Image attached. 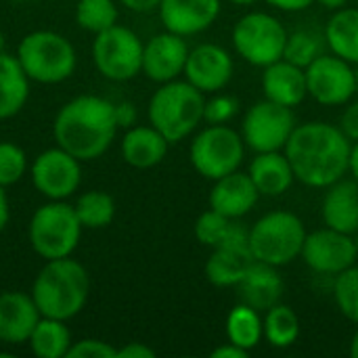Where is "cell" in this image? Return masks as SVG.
Listing matches in <instances>:
<instances>
[{
    "label": "cell",
    "mask_w": 358,
    "mask_h": 358,
    "mask_svg": "<svg viewBox=\"0 0 358 358\" xmlns=\"http://www.w3.org/2000/svg\"><path fill=\"white\" fill-rule=\"evenodd\" d=\"M352 141L340 126L327 122L298 124L285 143V155L296 178L315 189H327L348 172Z\"/></svg>",
    "instance_id": "6da1fadb"
},
{
    "label": "cell",
    "mask_w": 358,
    "mask_h": 358,
    "mask_svg": "<svg viewBox=\"0 0 358 358\" xmlns=\"http://www.w3.org/2000/svg\"><path fill=\"white\" fill-rule=\"evenodd\" d=\"M117 128L115 103L96 94H80L67 101L52 122L57 145L82 164L105 155Z\"/></svg>",
    "instance_id": "7a4b0ae2"
},
{
    "label": "cell",
    "mask_w": 358,
    "mask_h": 358,
    "mask_svg": "<svg viewBox=\"0 0 358 358\" xmlns=\"http://www.w3.org/2000/svg\"><path fill=\"white\" fill-rule=\"evenodd\" d=\"M88 271L71 256L46 260L31 285V298L40 315L61 321L78 317L88 302Z\"/></svg>",
    "instance_id": "3957f363"
},
{
    "label": "cell",
    "mask_w": 358,
    "mask_h": 358,
    "mask_svg": "<svg viewBox=\"0 0 358 358\" xmlns=\"http://www.w3.org/2000/svg\"><path fill=\"white\" fill-rule=\"evenodd\" d=\"M206 96L191 82L172 80L162 84L149 101V124L157 128L170 145L185 141L203 122Z\"/></svg>",
    "instance_id": "277c9868"
},
{
    "label": "cell",
    "mask_w": 358,
    "mask_h": 358,
    "mask_svg": "<svg viewBox=\"0 0 358 358\" xmlns=\"http://www.w3.org/2000/svg\"><path fill=\"white\" fill-rule=\"evenodd\" d=\"M17 61L25 76L38 84H61L73 76L78 55L73 44L59 31L36 29L21 38Z\"/></svg>",
    "instance_id": "5b68a950"
},
{
    "label": "cell",
    "mask_w": 358,
    "mask_h": 358,
    "mask_svg": "<svg viewBox=\"0 0 358 358\" xmlns=\"http://www.w3.org/2000/svg\"><path fill=\"white\" fill-rule=\"evenodd\" d=\"M82 222L73 206L65 201H50L40 206L29 220L27 239L31 250L42 260L67 258L76 252L82 237Z\"/></svg>",
    "instance_id": "8992f818"
},
{
    "label": "cell",
    "mask_w": 358,
    "mask_h": 358,
    "mask_svg": "<svg viewBox=\"0 0 358 358\" xmlns=\"http://www.w3.org/2000/svg\"><path fill=\"white\" fill-rule=\"evenodd\" d=\"M306 235V227L296 214L268 212L250 229V250L258 262L279 268L302 254Z\"/></svg>",
    "instance_id": "52a82bcc"
},
{
    "label": "cell",
    "mask_w": 358,
    "mask_h": 358,
    "mask_svg": "<svg viewBox=\"0 0 358 358\" xmlns=\"http://www.w3.org/2000/svg\"><path fill=\"white\" fill-rule=\"evenodd\" d=\"M189 157L203 178L218 180L241 168L245 143L243 136L227 124H208V128L193 138Z\"/></svg>",
    "instance_id": "ba28073f"
},
{
    "label": "cell",
    "mask_w": 358,
    "mask_h": 358,
    "mask_svg": "<svg viewBox=\"0 0 358 358\" xmlns=\"http://www.w3.org/2000/svg\"><path fill=\"white\" fill-rule=\"evenodd\" d=\"M285 25L262 10L243 15L233 27V46L237 55L256 67H268L271 63L283 59L287 42Z\"/></svg>",
    "instance_id": "9c48e42d"
},
{
    "label": "cell",
    "mask_w": 358,
    "mask_h": 358,
    "mask_svg": "<svg viewBox=\"0 0 358 358\" xmlns=\"http://www.w3.org/2000/svg\"><path fill=\"white\" fill-rule=\"evenodd\" d=\"M143 40L124 25H113L94 34L92 63L111 82H128L143 71Z\"/></svg>",
    "instance_id": "30bf717a"
},
{
    "label": "cell",
    "mask_w": 358,
    "mask_h": 358,
    "mask_svg": "<svg viewBox=\"0 0 358 358\" xmlns=\"http://www.w3.org/2000/svg\"><path fill=\"white\" fill-rule=\"evenodd\" d=\"M296 126L298 124L292 107L264 99L245 111L241 136L254 153L281 151L285 149V143L289 141Z\"/></svg>",
    "instance_id": "8fae6325"
},
{
    "label": "cell",
    "mask_w": 358,
    "mask_h": 358,
    "mask_svg": "<svg viewBox=\"0 0 358 358\" xmlns=\"http://www.w3.org/2000/svg\"><path fill=\"white\" fill-rule=\"evenodd\" d=\"M31 182L42 197L65 201L82 185V162L59 145L50 147L36 155L31 164Z\"/></svg>",
    "instance_id": "7c38bea8"
},
{
    "label": "cell",
    "mask_w": 358,
    "mask_h": 358,
    "mask_svg": "<svg viewBox=\"0 0 358 358\" xmlns=\"http://www.w3.org/2000/svg\"><path fill=\"white\" fill-rule=\"evenodd\" d=\"M304 71H306L308 94L325 107L346 105L357 94L355 69L350 67L348 61H344L334 52L331 55L323 52Z\"/></svg>",
    "instance_id": "4fadbf2b"
},
{
    "label": "cell",
    "mask_w": 358,
    "mask_h": 358,
    "mask_svg": "<svg viewBox=\"0 0 358 358\" xmlns=\"http://www.w3.org/2000/svg\"><path fill=\"white\" fill-rule=\"evenodd\" d=\"M300 256L310 271L336 277L357 262L358 252L352 235L325 227L306 235Z\"/></svg>",
    "instance_id": "5bb4252c"
},
{
    "label": "cell",
    "mask_w": 358,
    "mask_h": 358,
    "mask_svg": "<svg viewBox=\"0 0 358 358\" xmlns=\"http://www.w3.org/2000/svg\"><path fill=\"white\" fill-rule=\"evenodd\" d=\"M233 71L235 63L229 50L218 44L206 42L189 50L182 76L203 94H214L231 82Z\"/></svg>",
    "instance_id": "9a60e30c"
},
{
    "label": "cell",
    "mask_w": 358,
    "mask_h": 358,
    "mask_svg": "<svg viewBox=\"0 0 358 358\" xmlns=\"http://www.w3.org/2000/svg\"><path fill=\"white\" fill-rule=\"evenodd\" d=\"M189 50L191 48L185 36L172 34L168 29L164 34H155L149 42H145L141 73L157 84L172 82L185 71Z\"/></svg>",
    "instance_id": "2e32d148"
},
{
    "label": "cell",
    "mask_w": 358,
    "mask_h": 358,
    "mask_svg": "<svg viewBox=\"0 0 358 358\" xmlns=\"http://www.w3.org/2000/svg\"><path fill=\"white\" fill-rule=\"evenodd\" d=\"M222 0H162L157 10L164 27L178 36H195L214 25Z\"/></svg>",
    "instance_id": "e0dca14e"
},
{
    "label": "cell",
    "mask_w": 358,
    "mask_h": 358,
    "mask_svg": "<svg viewBox=\"0 0 358 358\" xmlns=\"http://www.w3.org/2000/svg\"><path fill=\"white\" fill-rule=\"evenodd\" d=\"M40 310L25 292H2L0 294V342L2 344H25L40 321Z\"/></svg>",
    "instance_id": "ac0fdd59"
},
{
    "label": "cell",
    "mask_w": 358,
    "mask_h": 358,
    "mask_svg": "<svg viewBox=\"0 0 358 358\" xmlns=\"http://www.w3.org/2000/svg\"><path fill=\"white\" fill-rule=\"evenodd\" d=\"M258 197H260V191L256 189L250 174L237 170L214 180L208 201L212 210L237 220L256 208Z\"/></svg>",
    "instance_id": "d6986e66"
},
{
    "label": "cell",
    "mask_w": 358,
    "mask_h": 358,
    "mask_svg": "<svg viewBox=\"0 0 358 358\" xmlns=\"http://www.w3.org/2000/svg\"><path fill=\"white\" fill-rule=\"evenodd\" d=\"M285 292L283 279L277 273V266L254 260L243 279L237 283V298L241 304L252 306L258 313H266L281 302Z\"/></svg>",
    "instance_id": "ffe728a7"
},
{
    "label": "cell",
    "mask_w": 358,
    "mask_h": 358,
    "mask_svg": "<svg viewBox=\"0 0 358 358\" xmlns=\"http://www.w3.org/2000/svg\"><path fill=\"white\" fill-rule=\"evenodd\" d=\"M262 90L268 101H275L285 107H296L308 96L306 71L285 59H279L264 67L262 73Z\"/></svg>",
    "instance_id": "44dd1931"
},
{
    "label": "cell",
    "mask_w": 358,
    "mask_h": 358,
    "mask_svg": "<svg viewBox=\"0 0 358 358\" xmlns=\"http://www.w3.org/2000/svg\"><path fill=\"white\" fill-rule=\"evenodd\" d=\"M323 222L329 229H336L346 235L358 233V182L357 180H344L327 187V193L323 197L321 206Z\"/></svg>",
    "instance_id": "7402d4cb"
},
{
    "label": "cell",
    "mask_w": 358,
    "mask_h": 358,
    "mask_svg": "<svg viewBox=\"0 0 358 358\" xmlns=\"http://www.w3.org/2000/svg\"><path fill=\"white\" fill-rule=\"evenodd\" d=\"M168 138L153 126H130L122 138V157L136 170H149L164 162Z\"/></svg>",
    "instance_id": "603a6c76"
},
{
    "label": "cell",
    "mask_w": 358,
    "mask_h": 358,
    "mask_svg": "<svg viewBox=\"0 0 358 358\" xmlns=\"http://www.w3.org/2000/svg\"><path fill=\"white\" fill-rule=\"evenodd\" d=\"M248 174L254 180L260 195H266V197H279L287 193L296 180L292 164L287 155L281 151L256 153V157L250 164Z\"/></svg>",
    "instance_id": "cb8c5ba5"
},
{
    "label": "cell",
    "mask_w": 358,
    "mask_h": 358,
    "mask_svg": "<svg viewBox=\"0 0 358 358\" xmlns=\"http://www.w3.org/2000/svg\"><path fill=\"white\" fill-rule=\"evenodd\" d=\"M195 237L206 248H250V229L216 210H206L195 222Z\"/></svg>",
    "instance_id": "d4e9b609"
},
{
    "label": "cell",
    "mask_w": 358,
    "mask_h": 358,
    "mask_svg": "<svg viewBox=\"0 0 358 358\" xmlns=\"http://www.w3.org/2000/svg\"><path fill=\"white\" fill-rule=\"evenodd\" d=\"M29 78L15 55H0V120L15 117L29 99Z\"/></svg>",
    "instance_id": "484cf974"
},
{
    "label": "cell",
    "mask_w": 358,
    "mask_h": 358,
    "mask_svg": "<svg viewBox=\"0 0 358 358\" xmlns=\"http://www.w3.org/2000/svg\"><path fill=\"white\" fill-rule=\"evenodd\" d=\"M254 260L250 248H214L206 262V277L216 287H237Z\"/></svg>",
    "instance_id": "4316f807"
},
{
    "label": "cell",
    "mask_w": 358,
    "mask_h": 358,
    "mask_svg": "<svg viewBox=\"0 0 358 358\" xmlns=\"http://www.w3.org/2000/svg\"><path fill=\"white\" fill-rule=\"evenodd\" d=\"M325 40L334 55L358 63V8H338L325 25Z\"/></svg>",
    "instance_id": "83f0119b"
},
{
    "label": "cell",
    "mask_w": 358,
    "mask_h": 358,
    "mask_svg": "<svg viewBox=\"0 0 358 358\" xmlns=\"http://www.w3.org/2000/svg\"><path fill=\"white\" fill-rule=\"evenodd\" d=\"M67 321L40 317L38 325L34 327L27 344L38 358H65L71 348V331L65 325Z\"/></svg>",
    "instance_id": "f1b7e54d"
},
{
    "label": "cell",
    "mask_w": 358,
    "mask_h": 358,
    "mask_svg": "<svg viewBox=\"0 0 358 358\" xmlns=\"http://www.w3.org/2000/svg\"><path fill=\"white\" fill-rule=\"evenodd\" d=\"M227 338L239 348L252 352L264 338V319L258 310L245 304H237L227 317Z\"/></svg>",
    "instance_id": "f546056e"
},
{
    "label": "cell",
    "mask_w": 358,
    "mask_h": 358,
    "mask_svg": "<svg viewBox=\"0 0 358 358\" xmlns=\"http://www.w3.org/2000/svg\"><path fill=\"white\" fill-rule=\"evenodd\" d=\"M325 31L321 34L315 27H300L294 29L292 34H287V42H285V50H283V59L298 65V67H308L317 57H321L325 52Z\"/></svg>",
    "instance_id": "4dcf8cb0"
},
{
    "label": "cell",
    "mask_w": 358,
    "mask_h": 358,
    "mask_svg": "<svg viewBox=\"0 0 358 358\" xmlns=\"http://www.w3.org/2000/svg\"><path fill=\"white\" fill-rule=\"evenodd\" d=\"M84 229H105L115 218V199L105 191H86L73 206Z\"/></svg>",
    "instance_id": "1f68e13d"
},
{
    "label": "cell",
    "mask_w": 358,
    "mask_h": 358,
    "mask_svg": "<svg viewBox=\"0 0 358 358\" xmlns=\"http://www.w3.org/2000/svg\"><path fill=\"white\" fill-rule=\"evenodd\" d=\"M298 336H300V319L289 306L275 304L273 308L266 310L264 338L273 348H289L292 344H296Z\"/></svg>",
    "instance_id": "d6a6232c"
},
{
    "label": "cell",
    "mask_w": 358,
    "mask_h": 358,
    "mask_svg": "<svg viewBox=\"0 0 358 358\" xmlns=\"http://www.w3.org/2000/svg\"><path fill=\"white\" fill-rule=\"evenodd\" d=\"M117 17L120 13L113 0H76V23L90 34L113 27Z\"/></svg>",
    "instance_id": "836d02e7"
},
{
    "label": "cell",
    "mask_w": 358,
    "mask_h": 358,
    "mask_svg": "<svg viewBox=\"0 0 358 358\" xmlns=\"http://www.w3.org/2000/svg\"><path fill=\"white\" fill-rule=\"evenodd\" d=\"M334 300L340 313L358 325V266L352 264L334 279Z\"/></svg>",
    "instance_id": "e575fe53"
},
{
    "label": "cell",
    "mask_w": 358,
    "mask_h": 358,
    "mask_svg": "<svg viewBox=\"0 0 358 358\" xmlns=\"http://www.w3.org/2000/svg\"><path fill=\"white\" fill-rule=\"evenodd\" d=\"M27 172V155L25 151L10 143L0 141V187H13L17 185Z\"/></svg>",
    "instance_id": "d590c367"
},
{
    "label": "cell",
    "mask_w": 358,
    "mask_h": 358,
    "mask_svg": "<svg viewBox=\"0 0 358 358\" xmlns=\"http://www.w3.org/2000/svg\"><path fill=\"white\" fill-rule=\"evenodd\" d=\"M237 111H239V103L235 96L214 92V96L206 101L203 122L206 124H227L237 115Z\"/></svg>",
    "instance_id": "8d00e7d4"
},
{
    "label": "cell",
    "mask_w": 358,
    "mask_h": 358,
    "mask_svg": "<svg viewBox=\"0 0 358 358\" xmlns=\"http://www.w3.org/2000/svg\"><path fill=\"white\" fill-rule=\"evenodd\" d=\"M65 358H117V348L111 346L109 342L86 338V340L73 342Z\"/></svg>",
    "instance_id": "74e56055"
},
{
    "label": "cell",
    "mask_w": 358,
    "mask_h": 358,
    "mask_svg": "<svg viewBox=\"0 0 358 358\" xmlns=\"http://www.w3.org/2000/svg\"><path fill=\"white\" fill-rule=\"evenodd\" d=\"M340 128L342 132L350 138V141H358V101L350 103L344 113H342V120H340Z\"/></svg>",
    "instance_id": "f35d334b"
},
{
    "label": "cell",
    "mask_w": 358,
    "mask_h": 358,
    "mask_svg": "<svg viewBox=\"0 0 358 358\" xmlns=\"http://www.w3.org/2000/svg\"><path fill=\"white\" fill-rule=\"evenodd\" d=\"M155 350L143 342H128L126 346L117 348V358H153Z\"/></svg>",
    "instance_id": "ab89813d"
},
{
    "label": "cell",
    "mask_w": 358,
    "mask_h": 358,
    "mask_svg": "<svg viewBox=\"0 0 358 358\" xmlns=\"http://www.w3.org/2000/svg\"><path fill=\"white\" fill-rule=\"evenodd\" d=\"M115 115H117L120 128H130V126H134V122H136V107H134L132 103H128V101L117 103V105H115Z\"/></svg>",
    "instance_id": "60d3db41"
},
{
    "label": "cell",
    "mask_w": 358,
    "mask_h": 358,
    "mask_svg": "<svg viewBox=\"0 0 358 358\" xmlns=\"http://www.w3.org/2000/svg\"><path fill=\"white\" fill-rule=\"evenodd\" d=\"M250 357V352L248 350H243V348H239L237 344H233V342H227V344H222V346H218V348H214L212 350V358H248Z\"/></svg>",
    "instance_id": "b9f144b4"
},
{
    "label": "cell",
    "mask_w": 358,
    "mask_h": 358,
    "mask_svg": "<svg viewBox=\"0 0 358 358\" xmlns=\"http://www.w3.org/2000/svg\"><path fill=\"white\" fill-rule=\"evenodd\" d=\"M271 6L279 8V10H287V13H300L306 10L315 0H266Z\"/></svg>",
    "instance_id": "7bdbcfd3"
},
{
    "label": "cell",
    "mask_w": 358,
    "mask_h": 358,
    "mask_svg": "<svg viewBox=\"0 0 358 358\" xmlns=\"http://www.w3.org/2000/svg\"><path fill=\"white\" fill-rule=\"evenodd\" d=\"M162 0H120V4H124L126 8L134 10V13H149L155 10L159 6Z\"/></svg>",
    "instance_id": "ee69618b"
},
{
    "label": "cell",
    "mask_w": 358,
    "mask_h": 358,
    "mask_svg": "<svg viewBox=\"0 0 358 358\" xmlns=\"http://www.w3.org/2000/svg\"><path fill=\"white\" fill-rule=\"evenodd\" d=\"M8 218H10L8 195H6L4 187H0V235H2V231L6 229V224H8Z\"/></svg>",
    "instance_id": "f6af8a7d"
},
{
    "label": "cell",
    "mask_w": 358,
    "mask_h": 358,
    "mask_svg": "<svg viewBox=\"0 0 358 358\" xmlns=\"http://www.w3.org/2000/svg\"><path fill=\"white\" fill-rule=\"evenodd\" d=\"M348 172L355 176V180L358 182V141L352 145L350 149V162H348Z\"/></svg>",
    "instance_id": "bcb514c9"
},
{
    "label": "cell",
    "mask_w": 358,
    "mask_h": 358,
    "mask_svg": "<svg viewBox=\"0 0 358 358\" xmlns=\"http://www.w3.org/2000/svg\"><path fill=\"white\" fill-rule=\"evenodd\" d=\"M319 4H323L325 8H329V10H338V8H342V6H346V2L348 0H317Z\"/></svg>",
    "instance_id": "7dc6e473"
},
{
    "label": "cell",
    "mask_w": 358,
    "mask_h": 358,
    "mask_svg": "<svg viewBox=\"0 0 358 358\" xmlns=\"http://www.w3.org/2000/svg\"><path fill=\"white\" fill-rule=\"evenodd\" d=\"M348 352H350V357L352 358H358V329L355 331L352 340H350V348H348Z\"/></svg>",
    "instance_id": "c3c4849f"
},
{
    "label": "cell",
    "mask_w": 358,
    "mask_h": 358,
    "mask_svg": "<svg viewBox=\"0 0 358 358\" xmlns=\"http://www.w3.org/2000/svg\"><path fill=\"white\" fill-rule=\"evenodd\" d=\"M231 4H237V6H250V4H256L258 0H229Z\"/></svg>",
    "instance_id": "681fc988"
},
{
    "label": "cell",
    "mask_w": 358,
    "mask_h": 358,
    "mask_svg": "<svg viewBox=\"0 0 358 358\" xmlns=\"http://www.w3.org/2000/svg\"><path fill=\"white\" fill-rule=\"evenodd\" d=\"M13 4H29V2H36V0H8Z\"/></svg>",
    "instance_id": "f907efd6"
},
{
    "label": "cell",
    "mask_w": 358,
    "mask_h": 358,
    "mask_svg": "<svg viewBox=\"0 0 358 358\" xmlns=\"http://www.w3.org/2000/svg\"><path fill=\"white\" fill-rule=\"evenodd\" d=\"M4 52V34L0 31V55Z\"/></svg>",
    "instance_id": "816d5d0a"
},
{
    "label": "cell",
    "mask_w": 358,
    "mask_h": 358,
    "mask_svg": "<svg viewBox=\"0 0 358 358\" xmlns=\"http://www.w3.org/2000/svg\"><path fill=\"white\" fill-rule=\"evenodd\" d=\"M355 78H357V92H358V63H357V69H355Z\"/></svg>",
    "instance_id": "f5cc1de1"
},
{
    "label": "cell",
    "mask_w": 358,
    "mask_h": 358,
    "mask_svg": "<svg viewBox=\"0 0 358 358\" xmlns=\"http://www.w3.org/2000/svg\"><path fill=\"white\" fill-rule=\"evenodd\" d=\"M355 243H357V252H358V233H357V237H355Z\"/></svg>",
    "instance_id": "db71d44e"
},
{
    "label": "cell",
    "mask_w": 358,
    "mask_h": 358,
    "mask_svg": "<svg viewBox=\"0 0 358 358\" xmlns=\"http://www.w3.org/2000/svg\"><path fill=\"white\" fill-rule=\"evenodd\" d=\"M357 2H358V0H357Z\"/></svg>",
    "instance_id": "11a10c76"
}]
</instances>
